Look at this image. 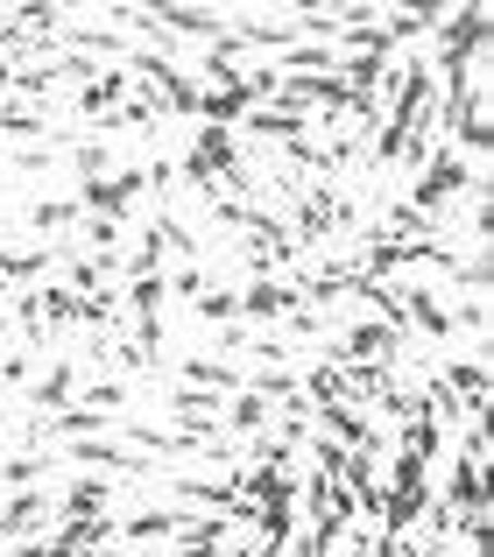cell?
Returning <instances> with one entry per match:
<instances>
[{"mask_svg":"<svg viewBox=\"0 0 494 557\" xmlns=\"http://www.w3.org/2000/svg\"><path fill=\"white\" fill-rule=\"evenodd\" d=\"M453 198H487V190H481V170H473L459 149H445V141H439V156L417 170V184H410V198H403V205H417V212L439 226V212H445Z\"/></svg>","mask_w":494,"mask_h":557,"instance_id":"obj_1","label":"cell"},{"mask_svg":"<svg viewBox=\"0 0 494 557\" xmlns=\"http://www.w3.org/2000/svg\"><path fill=\"white\" fill-rule=\"evenodd\" d=\"M431 36H439V71H445V78H467V71H481V50H487V36H494V14L487 8H445Z\"/></svg>","mask_w":494,"mask_h":557,"instance_id":"obj_2","label":"cell"},{"mask_svg":"<svg viewBox=\"0 0 494 557\" xmlns=\"http://www.w3.org/2000/svg\"><path fill=\"white\" fill-rule=\"evenodd\" d=\"M403 346H410V332L382 325V318H360V325H346L339 339L318 346V360H325V368H354V360H382V368H396Z\"/></svg>","mask_w":494,"mask_h":557,"instance_id":"obj_3","label":"cell"},{"mask_svg":"<svg viewBox=\"0 0 494 557\" xmlns=\"http://www.w3.org/2000/svg\"><path fill=\"white\" fill-rule=\"evenodd\" d=\"M57 530V508L42 487H14L8 508H0V544H22V536H50Z\"/></svg>","mask_w":494,"mask_h":557,"instance_id":"obj_4","label":"cell"},{"mask_svg":"<svg viewBox=\"0 0 494 557\" xmlns=\"http://www.w3.org/2000/svg\"><path fill=\"white\" fill-rule=\"evenodd\" d=\"M297 311V289L283 275H247L240 283V325H283Z\"/></svg>","mask_w":494,"mask_h":557,"instance_id":"obj_5","label":"cell"},{"mask_svg":"<svg viewBox=\"0 0 494 557\" xmlns=\"http://www.w3.org/2000/svg\"><path fill=\"white\" fill-rule=\"evenodd\" d=\"M50 508H57V522H92V516H113V487H107L99 473H78V480H71V487L57 494Z\"/></svg>","mask_w":494,"mask_h":557,"instance_id":"obj_6","label":"cell"},{"mask_svg":"<svg viewBox=\"0 0 494 557\" xmlns=\"http://www.w3.org/2000/svg\"><path fill=\"white\" fill-rule=\"evenodd\" d=\"M149 14H156V28H163V36H192L198 50L226 36V14L220 8H149Z\"/></svg>","mask_w":494,"mask_h":557,"instance_id":"obj_7","label":"cell"},{"mask_svg":"<svg viewBox=\"0 0 494 557\" xmlns=\"http://www.w3.org/2000/svg\"><path fill=\"white\" fill-rule=\"evenodd\" d=\"M64 459H71V466H85V473H141V480H149V451L99 445V437H85V445H71Z\"/></svg>","mask_w":494,"mask_h":557,"instance_id":"obj_8","label":"cell"},{"mask_svg":"<svg viewBox=\"0 0 494 557\" xmlns=\"http://www.w3.org/2000/svg\"><path fill=\"white\" fill-rule=\"evenodd\" d=\"M396 304H403V325H410V332H431V339H453V311H445V304L431 297L424 283H403V289H396Z\"/></svg>","mask_w":494,"mask_h":557,"instance_id":"obj_9","label":"cell"},{"mask_svg":"<svg viewBox=\"0 0 494 557\" xmlns=\"http://www.w3.org/2000/svg\"><path fill=\"white\" fill-rule=\"evenodd\" d=\"M78 360H50V368H42V381L36 388H28V403H36V417H57V409H71L78 403Z\"/></svg>","mask_w":494,"mask_h":557,"instance_id":"obj_10","label":"cell"},{"mask_svg":"<svg viewBox=\"0 0 494 557\" xmlns=\"http://www.w3.org/2000/svg\"><path fill=\"white\" fill-rule=\"evenodd\" d=\"M36 311H42V332H78V318H85V297H71L64 283H36Z\"/></svg>","mask_w":494,"mask_h":557,"instance_id":"obj_11","label":"cell"},{"mask_svg":"<svg viewBox=\"0 0 494 557\" xmlns=\"http://www.w3.org/2000/svg\"><path fill=\"white\" fill-rule=\"evenodd\" d=\"M177 374H184V388H212V395H234L240 381H247V374L234 368V360H220V354H192Z\"/></svg>","mask_w":494,"mask_h":557,"instance_id":"obj_12","label":"cell"},{"mask_svg":"<svg viewBox=\"0 0 494 557\" xmlns=\"http://www.w3.org/2000/svg\"><path fill=\"white\" fill-rule=\"evenodd\" d=\"M445 508H453V516H467V508H487V466H481V459H467V451H459L453 487H445Z\"/></svg>","mask_w":494,"mask_h":557,"instance_id":"obj_13","label":"cell"},{"mask_svg":"<svg viewBox=\"0 0 494 557\" xmlns=\"http://www.w3.org/2000/svg\"><path fill=\"white\" fill-rule=\"evenodd\" d=\"M0 141H50V121H42L36 107H22V99H0Z\"/></svg>","mask_w":494,"mask_h":557,"instance_id":"obj_14","label":"cell"},{"mask_svg":"<svg viewBox=\"0 0 494 557\" xmlns=\"http://www.w3.org/2000/svg\"><path fill=\"white\" fill-rule=\"evenodd\" d=\"M50 451H0V487H42V473H50Z\"/></svg>","mask_w":494,"mask_h":557,"instance_id":"obj_15","label":"cell"},{"mask_svg":"<svg viewBox=\"0 0 494 557\" xmlns=\"http://www.w3.org/2000/svg\"><path fill=\"white\" fill-rule=\"evenodd\" d=\"M192 311H198V325H240V289L234 283H206Z\"/></svg>","mask_w":494,"mask_h":557,"instance_id":"obj_16","label":"cell"},{"mask_svg":"<svg viewBox=\"0 0 494 557\" xmlns=\"http://www.w3.org/2000/svg\"><path fill=\"white\" fill-rule=\"evenodd\" d=\"M78 219H85V212H78V198H42L36 212H28V226H36L42 240H57V233H71Z\"/></svg>","mask_w":494,"mask_h":557,"instance_id":"obj_17","label":"cell"},{"mask_svg":"<svg viewBox=\"0 0 494 557\" xmlns=\"http://www.w3.org/2000/svg\"><path fill=\"white\" fill-rule=\"evenodd\" d=\"M163 283H170L177 304H198V289H206L212 275H206V261H184V269H163Z\"/></svg>","mask_w":494,"mask_h":557,"instance_id":"obj_18","label":"cell"},{"mask_svg":"<svg viewBox=\"0 0 494 557\" xmlns=\"http://www.w3.org/2000/svg\"><path fill=\"white\" fill-rule=\"evenodd\" d=\"M453 332H487V304H481V297H467V304L453 311Z\"/></svg>","mask_w":494,"mask_h":557,"instance_id":"obj_19","label":"cell"},{"mask_svg":"<svg viewBox=\"0 0 494 557\" xmlns=\"http://www.w3.org/2000/svg\"><path fill=\"white\" fill-rule=\"evenodd\" d=\"M0 163H8V156H0Z\"/></svg>","mask_w":494,"mask_h":557,"instance_id":"obj_20","label":"cell"}]
</instances>
